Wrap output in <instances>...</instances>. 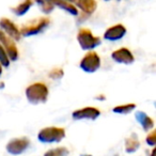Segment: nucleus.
I'll return each instance as SVG.
<instances>
[{"label": "nucleus", "instance_id": "f257e3e1", "mask_svg": "<svg viewBox=\"0 0 156 156\" xmlns=\"http://www.w3.org/2000/svg\"><path fill=\"white\" fill-rule=\"evenodd\" d=\"M27 100L33 105L43 104L47 101L48 98V89L44 83H32L26 89Z\"/></svg>", "mask_w": 156, "mask_h": 156}, {"label": "nucleus", "instance_id": "f03ea898", "mask_svg": "<svg viewBox=\"0 0 156 156\" xmlns=\"http://www.w3.org/2000/svg\"><path fill=\"white\" fill-rule=\"evenodd\" d=\"M65 137V130L57 126H50L40 130L37 139L43 143L60 142Z\"/></svg>", "mask_w": 156, "mask_h": 156}, {"label": "nucleus", "instance_id": "7ed1b4c3", "mask_svg": "<svg viewBox=\"0 0 156 156\" xmlns=\"http://www.w3.org/2000/svg\"><path fill=\"white\" fill-rule=\"evenodd\" d=\"M101 66V59L98 55L94 51L88 52L80 61V67L81 69L86 73H94L96 72Z\"/></svg>", "mask_w": 156, "mask_h": 156}, {"label": "nucleus", "instance_id": "20e7f679", "mask_svg": "<svg viewBox=\"0 0 156 156\" xmlns=\"http://www.w3.org/2000/svg\"><path fill=\"white\" fill-rule=\"evenodd\" d=\"M30 141L26 137H22V138H14L10 140L7 144V151L12 155H20V154L24 153L27 149H28Z\"/></svg>", "mask_w": 156, "mask_h": 156}, {"label": "nucleus", "instance_id": "39448f33", "mask_svg": "<svg viewBox=\"0 0 156 156\" xmlns=\"http://www.w3.org/2000/svg\"><path fill=\"white\" fill-rule=\"evenodd\" d=\"M78 42L80 44L81 48L85 50L92 49L94 47H98L101 44V40L98 37H94L89 30H81L78 33Z\"/></svg>", "mask_w": 156, "mask_h": 156}, {"label": "nucleus", "instance_id": "423d86ee", "mask_svg": "<svg viewBox=\"0 0 156 156\" xmlns=\"http://www.w3.org/2000/svg\"><path fill=\"white\" fill-rule=\"evenodd\" d=\"M101 111L93 107H86L75 110L72 115L74 120H95L100 117Z\"/></svg>", "mask_w": 156, "mask_h": 156}, {"label": "nucleus", "instance_id": "0eeeda50", "mask_svg": "<svg viewBox=\"0 0 156 156\" xmlns=\"http://www.w3.org/2000/svg\"><path fill=\"white\" fill-rule=\"evenodd\" d=\"M0 42L2 43L3 49L7 52L8 57L11 61H15L18 58V51L17 48H16L15 44L11 41V39L7 37L5 35H3L2 33H0Z\"/></svg>", "mask_w": 156, "mask_h": 156}, {"label": "nucleus", "instance_id": "6e6552de", "mask_svg": "<svg viewBox=\"0 0 156 156\" xmlns=\"http://www.w3.org/2000/svg\"><path fill=\"white\" fill-rule=\"evenodd\" d=\"M112 59L118 63H123V64H130L134 62V56L133 54L126 48H121L112 52L111 55Z\"/></svg>", "mask_w": 156, "mask_h": 156}, {"label": "nucleus", "instance_id": "1a4fd4ad", "mask_svg": "<svg viewBox=\"0 0 156 156\" xmlns=\"http://www.w3.org/2000/svg\"><path fill=\"white\" fill-rule=\"evenodd\" d=\"M125 32V28L122 25H117V26L110 28L105 33V39L109 40V41H117V40L123 37Z\"/></svg>", "mask_w": 156, "mask_h": 156}, {"label": "nucleus", "instance_id": "9d476101", "mask_svg": "<svg viewBox=\"0 0 156 156\" xmlns=\"http://www.w3.org/2000/svg\"><path fill=\"white\" fill-rule=\"evenodd\" d=\"M136 119L145 132H149L150 129H152L154 127V121L149 115H145L143 111H138L136 113Z\"/></svg>", "mask_w": 156, "mask_h": 156}, {"label": "nucleus", "instance_id": "9b49d317", "mask_svg": "<svg viewBox=\"0 0 156 156\" xmlns=\"http://www.w3.org/2000/svg\"><path fill=\"white\" fill-rule=\"evenodd\" d=\"M140 147V142L138 140V137L135 134H133L129 138L125 140V151L126 153H134Z\"/></svg>", "mask_w": 156, "mask_h": 156}, {"label": "nucleus", "instance_id": "f8f14e48", "mask_svg": "<svg viewBox=\"0 0 156 156\" xmlns=\"http://www.w3.org/2000/svg\"><path fill=\"white\" fill-rule=\"evenodd\" d=\"M1 26L5 29V31H7L12 37H14L15 40L20 39V32H18L17 29L15 28V26H14L13 24H11V23H9L8 20H5L3 22H1Z\"/></svg>", "mask_w": 156, "mask_h": 156}, {"label": "nucleus", "instance_id": "ddd939ff", "mask_svg": "<svg viewBox=\"0 0 156 156\" xmlns=\"http://www.w3.org/2000/svg\"><path fill=\"white\" fill-rule=\"evenodd\" d=\"M136 108L135 104H126V105H119V106L113 108V112L119 113V115H127V113L132 112L134 109Z\"/></svg>", "mask_w": 156, "mask_h": 156}, {"label": "nucleus", "instance_id": "4468645a", "mask_svg": "<svg viewBox=\"0 0 156 156\" xmlns=\"http://www.w3.org/2000/svg\"><path fill=\"white\" fill-rule=\"evenodd\" d=\"M69 155V151L65 147H56L47 151L44 156H67Z\"/></svg>", "mask_w": 156, "mask_h": 156}, {"label": "nucleus", "instance_id": "2eb2a0df", "mask_svg": "<svg viewBox=\"0 0 156 156\" xmlns=\"http://www.w3.org/2000/svg\"><path fill=\"white\" fill-rule=\"evenodd\" d=\"M0 64L5 67L9 66V64H10V59H9V57H8L7 52L3 49V47L1 46V44H0Z\"/></svg>", "mask_w": 156, "mask_h": 156}, {"label": "nucleus", "instance_id": "dca6fc26", "mask_svg": "<svg viewBox=\"0 0 156 156\" xmlns=\"http://www.w3.org/2000/svg\"><path fill=\"white\" fill-rule=\"evenodd\" d=\"M63 69H59V67H56V69H51V71L49 72V77L52 78V79H56V80H58V79H60V78L63 77Z\"/></svg>", "mask_w": 156, "mask_h": 156}, {"label": "nucleus", "instance_id": "f3484780", "mask_svg": "<svg viewBox=\"0 0 156 156\" xmlns=\"http://www.w3.org/2000/svg\"><path fill=\"white\" fill-rule=\"evenodd\" d=\"M145 140H147V144L151 145V147H154V145L156 144V132L155 130H152V132L147 136V139H145Z\"/></svg>", "mask_w": 156, "mask_h": 156}, {"label": "nucleus", "instance_id": "a211bd4d", "mask_svg": "<svg viewBox=\"0 0 156 156\" xmlns=\"http://www.w3.org/2000/svg\"><path fill=\"white\" fill-rule=\"evenodd\" d=\"M1 73H2V67H1V65H0V75H1Z\"/></svg>", "mask_w": 156, "mask_h": 156}, {"label": "nucleus", "instance_id": "6ab92c4d", "mask_svg": "<svg viewBox=\"0 0 156 156\" xmlns=\"http://www.w3.org/2000/svg\"><path fill=\"white\" fill-rule=\"evenodd\" d=\"M154 152H155V149H153V152H152V156H154Z\"/></svg>", "mask_w": 156, "mask_h": 156}, {"label": "nucleus", "instance_id": "aec40b11", "mask_svg": "<svg viewBox=\"0 0 156 156\" xmlns=\"http://www.w3.org/2000/svg\"><path fill=\"white\" fill-rule=\"evenodd\" d=\"M85 156H91V155H85Z\"/></svg>", "mask_w": 156, "mask_h": 156}]
</instances>
